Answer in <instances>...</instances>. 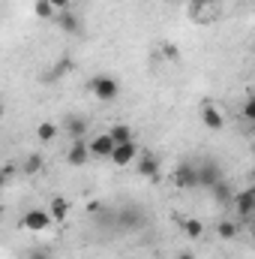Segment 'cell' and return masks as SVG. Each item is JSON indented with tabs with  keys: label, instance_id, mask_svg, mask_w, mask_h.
Here are the masks:
<instances>
[{
	"label": "cell",
	"instance_id": "3957f363",
	"mask_svg": "<svg viewBox=\"0 0 255 259\" xmlns=\"http://www.w3.org/2000/svg\"><path fill=\"white\" fill-rule=\"evenodd\" d=\"M21 229H27V232H45V229H51L54 226V220H51V214L45 211V208H30L24 217H21V223H18Z\"/></svg>",
	"mask_w": 255,
	"mask_h": 259
},
{
	"label": "cell",
	"instance_id": "9a60e30c",
	"mask_svg": "<svg viewBox=\"0 0 255 259\" xmlns=\"http://www.w3.org/2000/svg\"><path fill=\"white\" fill-rule=\"evenodd\" d=\"M210 193H213V199H216L219 205H231V196H234V190H231V184L222 178L219 184H213V187H210Z\"/></svg>",
	"mask_w": 255,
	"mask_h": 259
},
{
	"label": "cell",
	"instance_id": "e0dca14e",
	"mask_svg": "<svg viewBox=\"0 0 255 259\" xmlns=\"http://www.w3.org/2000/svg\"><path fill=\"white\" fill-rule=\"evenodd\" d=\"M237 232H240V229H237V223H231V220H219V223H216V235H219L222 241H234Z\"/></svg>",
	"mask_w": 255,
	"mask_h": 259
},
{
	"label": "cell",
	"instance_id": "8992f818",
	"mask_svg": "<svg viewBox=\"0 0 255 259\" xmlns=\"http://www.w3.org/2000/svg\"><path fill=\"white\" fill-rule=\"evenodd\" d=\"M195 175H198V187H207V190L225 178L216 160H204V166H201V169H195Z\"/></svg>",
	"mask_w": 255,
	"mask_h": 259
},
{
	"label": "cell",
	"instance_id": "ffe728a7",
	"mask_svg": "<svg viewBox=\"0 0 255 259\" xmlns=\"http://www.w3.org/2000/svg\"><path fill=\"white\" fill-rule=\"evenodd\" d=\"M183 232H186V238H201L204 235V223L195 220V217H186L183 220Z\"/></svg>",
	"mask_w": 255,
	"mask_h": 259
},
{
	"label": "cell",
	"instance_id": "ac0fdd59",
	"mask_svg": "<svg viewBox=\"0 0 255 259\" xmlns=\"http://www.w3.org/2000/svg\"><path fill=\"white\" fill-rule=\"evenodd\" d=\"M108 136H111L114 145H120V142H132V139H135V136H132V127H126V124H114V127L108 130Z\"/></svg>",
	"mask_w": 255,
	"mask_h": 259
},
{
	"label": "cell",
	"instance_id": "5b68a950",
	"mask_svg": "<svg viewBox=\"0 0 255 259\" xmlns=\"http://www.w3.org/2000/svg\"><path fill=\"white\" fill-rule=\"evenodd\" d=\"M135 160H138L135 169H138L141 178H147V181H159V157H156V154L144 151V154H138Z\"/></svg>",
	"mask_w": 255,
	"mask_h": 259
},
{
	"label": "cell",
	"instance_id": "7402d4cb",
	"mask_svg": "<svg viewBox=\"0 0 255 259\" xmlns=\"http://www.w3.org/2000/svg\"><path fill=\"white\" fill-rule=\"evenodd\" d=\"M33 9H36V15H39V18H54V15H57V9H54L48 0H36V6H33Z\"/></svg>",
	"mask_w": 255,
	"mask_h": 259
},
{
	"label": "cell",
	"instance_id": "7c38bea8",
	"mask_svg": "<svg viewBox=\"0 0 255 259\" xmlns=\"http://www.w3.org/2000/svg\"><path fill=\"white\" fill-rule=\"evenodd\" d=\"M54 18H57V24H60V30H63V33H72V36H78V33H81V21H78V15H75L72 9H60Z\"/></svg>",
	"mask_w": 255,
	"mask_h": 259
},
{
	"label": "cell",
	"instance_id": "603a6c76",
	"mask_svg": "<svg viewBox=\"0 0 255 259\" xmlns=\"http://www.w3.org/2000/svg\"><path fill=\"white\" fill-rule=\"evenodd\" d=\"M27 259H51V250H48V247H33V250L27 253Z\"/></svg>",
	"mask_w": 255,
	"mask_h": 259
},
{
	"label": "cell",
	"instance_id": "83f0119b",
	"mask_svg": "<svg viewBox=\"0 0 255 259\" xmlns=\"http://www.w3.org/2000/svg\"><path fill=\"white\" fill-rule=\"evenodd\" d=\"M3 184H6V175H3V172H0V187H3Z\"/></svg>",
	"mask_w": 255,
	"mask_h": 259
},
{
	"label": "cell",
	"instance_id": "7a4b0ae2",
	"mask_svg": "<svg viewBox=\"0 0 255 259\" xmlns=\"http://www.w3.org/2000/svg\"><path fill=\"white\" fill-rule=\"evenodd\" d=\"M90 94L99 100V103H114L117 100V94H120V81L114 78V75H93L90 78Z\"/></svg>",
	"mask_w": 255,
	"mask_h": 259
},
{
	"label": "cell",
	"instance_id": "277c9868",
	"mask_svg": "<svg viewBox=\"0 0 255 259\" xmlns=\"http://www.w3.org/2000/svg\"><path fill=\"white\" fill-rule=\"evenodd\" d=\"M138 154H141V151H138V142L132 139V142H120V145H114L111 154H108V160H111L114 166H129V163H135Z\"/></svg>",
	"mask_w": 255,
	"mask_h": 259
},
{
	"label": "cell",
	"instance_id": "52a82bcc",
	"mask_svg": "<svg viewBox=\"0 0 255 259\" xmlns=\"http://www.w3.org/2000/svg\"><path fill=\"white\" fill-rule=\"evenodd\" d=\"M231 205L237 208V214H240V220H249L255 211V190L252 187H246V190H240V193L231 196Z\"/></svg>",
	"mask_w": 255,
	"mask_h": 259
},
{
	"label": "cell",
	"instance_id": "5bb4252c",
	"mask_svg": "<svg viewBox=\"0 0 255 259\" xmlns=\"http://www.w3.org/2000/svg\"><path fill=\"white\" fill-rule=\"evenodd\" d=\"M48 214H51V220H54V223H63L66 214H69V202H66L63 196H54V199H51V205H48Z\"/></svg>",
	"mask_w": 255,
	"mask_h": 259
},
{
	"label": "cell",
	"instance_id": "4316f807",
	"mask_svg": "<svg viewBox=\"0 0 255 259\" xmlns=\"http://www.w3.org/2000/svg\"><path fill=\"white\" fill-rule=\"evenodd\" d=\"M177 259H195V256H192L189 250H183V253H180V256H177Z\"/></svg>",
	"mask_w": 255,
	"mask_h": 259
},
{
	"label": "cell",
	"instance_id": "6da1fadb",
	"mask_svg": "<svg viewBox=\"0 0 255 259\" xmlns=\"http://www.w3.org/2000/svg\"><path fill=\"white\" fill-rule=\"evenodd\" d=\"M147 226V214H144V208H138V205H123L120 211H117V223H114V229H120V232H141Z\"/></svg>",
	"mask_w": 255,
	"mask_h": 259
},
{
	"label": "cell",
	"instance_id": "4fadbf2b",
	"mask_svg": "<svg viewBox=\"0 0 255 259\" xmlns=\"http://www.w3.org/2000/svg\"><path fill=\"white\" fill-rule=\"evenodd\" d=\"M87 139H75L72 142V148H69V154H66V160L72 163V166H84L87 163Z\"/></svg>",
	"mask_w": 255,
	"mask_h": 259
},
{
	"label": "cell",
	"instance_id": "f546056e",
	"mask_svg": "<svg viewBox=\"0 0 255 259\" xmlns=\"http://www.w3.org/2000/svg\"><path fill=\"white\" fill-rule=\"evenodd\" d=\"M0 118H3V103H0Z\"/></svg>",
	"mask_w": 255,
	"mask_h": 259
},
{
	"label": "cell",
	"instance_id": "d4e9b609",
	"mask_svg": "<svg viewBox=\"0 0 255 259\" xmlns=\"http://www.w3.org/2000/svg\"><path fill=\"white\" fill-rule=\"evenodd\" d=\"M48 3H51L57 12H60V9H69V3H72V0H48Z\"/></svg>",
	"mask_w": 255,
	"mask_h": 259
},
{
	"label": "cell",
	"instance_id": "9c48e42d",
	"mask_svg": "<svg viewBox=\"0 0 255 259\" xmlns=\"http://www.w3.org/2000/svg\"><path fill=\"white\" fill-rule=\"evenodd\" d=\"M87 130H90V121H87L84 115H69V118L63 121V133L72 136V142H75V139H84Z\"/></svg>",
	"mask_w": 255,
	"mask_h": 259
},
{
	"label": "cell",
	"instance_id": "ba28073f",
	"mask_svg": "<svg viewBox=\"0 0 255 259\" xmlns=\"http://www.w3.org/2000/svg\"><path fill=\"white\" fill-rule=\"evenodd\" d=\"M111 148H114V142H111L108 133H99V136H93V139L87 142V154H90V157H99V160H108Z\"/></svg>",
	"mask_w": 255,
	"mask_h": 259
},
{
	"label": "cell",
	"instance_id": "d6986e66",
	"mask_svg": "<svg viewBox=\"0 0 255 259\" xmlns=\"http://www.w3.org/2000/svg\"><path fill=\"white\" fill-rule=\"evenodd\" d=\"M57 133H60V127H57V124H51V121H42V124L36 127L39 142H54V139H57Z\"/></svg>",
	"mask_w": 255,
	"mask_h": 259
},
{
	"label": "cell",
	"instance_id": "8fae6325",
	"mask_svg": "<svg viewBox=\"0 0 255 259\" xmlns=\"http://www.w3.org/2000/svg\"><path fill=\"white\" fill-rule=\"evenodd\" d=\"M174 187H180V190H192V187H198L195 166H189V163L177 166V172H174Z\"/></svg>",
	"mask_w": 255,
	"mask_h": 259
},
{
	"label": "cell",
	"instance_id": "44dd1931",
	"mask_svg": "<svg viewBox=\"0 0 255 259\" xmlns=\"http://www.w3.org/2000/svg\"><path fill=\"white\" fill-rule=\"evenodd\" d=\"M42 172V154H27L24 160V175H36Z\"/></svg>",
	"mask_w": 255,
	"mask_h": 259
},
{
	"label": "cell",
	"instance_id": "2e32d148",
	"mask_svg": "<svg viewBox=\"0 0 255 259\" xmlns=\"http://www.w3.org/2000/svg\"><path fill=\"white\" fill-rule=\"evenodd\" d=\"M114 223H117V211H111V208H99L96 211V226L99 229H114Z\"/></svg>",
	"mask_w": 255,
	"mask_h": 259
},
{
	"label": "cell",
	"instance_id": "484cf974",
	"mask_svg": "<svg viewBox=\"0 0 255 259\" xmlns=\"http://www.w3.org/2000/svg\"><path fill=\"white\" fill-rule=\"evenodd\" d=\"M99 208H102V202H96V199H93V202H87V211H90V214H96Z\"/></svg>",
	"mask_w": 255,
	"mask_h": 259
},
{
	"label": "cell",
	"instance_id": "30bf717a",
	"mask_svg": "<svg viewBox=\"0 0 255 259\" xmlns=\"http://www.w3.org/2000/svg\"><path fill=\"white\" fill-rule=\"evenodd\" d=\"M201 121H204V127L213 130V133H219V130L225 127V118H222V112L213 103H204L201 106Z\"/></svg>",
	"mask_w": 255,
	"mask_h": 259
},
{
	"label": "cell",
	"instance_id": "cb8c5ba5",
	"mask_svg": "<svg viewBox=\"0 0 255 259\" xmlns=\"http://www.w3.org/2000/svg\"><path fill=\"white\" fill-rule=\"evenodd\" d=\"M243 115H246V121H255V103H252V100H246V106H243Z\"/></svg>",
	"mask_w": 255,
	"mask_h": 259
},
{
	"label": "cell",
	"instance_id": "f1b7e54d",
	"mask_svg": "<svg viewBox=\"0 0 255 259\" xmlns=\"http://www.w3.org/2000/svg\"><path fill=\"white\" fill-rule=\"evenodd\" d=\"M192 3H195V6H201V3H204V0H192Z\"/></svg>",
	"mask_w": 255,
	"mask_h": 259
}]
</instances>
